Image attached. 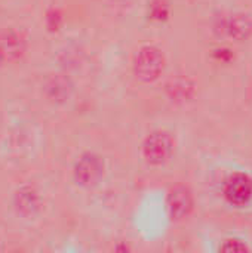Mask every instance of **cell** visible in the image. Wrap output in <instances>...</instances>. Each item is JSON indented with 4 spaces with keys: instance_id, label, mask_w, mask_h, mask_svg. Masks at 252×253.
Wrapping results in <instances>:
<instances>
[{
    "instance_id": "obj_1",
    "label": "cell",
    "mask_w": 252,
    "mask_h": 253,
    "mask_svg": "<svg viewBox=\"0 0 252 253\" xmlns=\"http://www.w3.org/2000/svg\"><path fill=\"white\" fill-rule=\"evenodd\" d=\"M160 213H169L168 205H166V197L160 205L156 200L154 193L144 194L141 197L140 203H137V208L134 212V227H135L137 233L143 234L146 239H150L154 234L156 227L159 224L157 218H154V216L160 215Z\"/></svg>"
},
{
    "instance_id": "obj_2",
    "label": "cell",
    "mask_w": 252,
    "mask_h": 253,
    "mask_svg": "<svg viewBox=\"0 0 252 253\" xmlns=\"http://www.w3.org/2000/svg\"><path fill=\"white\" fill-rule=\"evenodd\" d=\"M105 175V163L100 154L85 153L82 154L73 169V176L77 185L83 188L98 187Z\"/></svg>"
},
{
    "instance_id": "obj_3",
    "label": "cell",
    "mask_w": 252,
    "mask_h": 253,
    "mask_svg": "<svg viewBox=\"0 0 252 253\" xmlns=\"http://www.w3.org/2000/svg\"><path fill=\"white\" fill-rule=\"evenodd\" d=\"M165 67L163 53L156 46H143L135 52L134 56V73L135 77L141 82L156 80Z\"/></svg>"
},
{
    "instance_id": "obj_4",
    "label": "cell",
    "mask_w": 252,
    "mask_h": 253,
    "mask_svg": "<svg viewBox=\"0 0 252 253\" xmlns=\"http://www.w3.org/2000/svg\"><path fill=\"white\" fill-rule=\"evenodd\" d=\"M174 153V139L168 132L154 130L143 142V157L151 166L166 163Z\"/></svg>"
},
{
    "instance_id": "obj_5",
    "label": "cell",
    "mask_w": 252,
    "mask_h": 253,
    "mask_svg": "<svg viewBox=\"0 0 252 253\" xmlns=\"http://www.w3.org/2000/svg\"><path fill=\"white\" fill-rule=\"evenodd\" d=\"M227 202L236 208H242L252 200V176L247 172L236 170L224 181L223 188Z\"/></svg>"
},
{
    "instance_id": "obj_6",
    "label": "cell",
    "mask_w": 252,
    "mask_h": 253,
    "mask_svg": "<svg viewBox=\"0 0 252 253\" xmlns=\"http://www.w3.org/2000/svg\"><path fill=\"white\" fill-rule=\"evenodd\" d=\"M25 50V40L21 33L7 28L0 33V65L15 62Z\"/></svg>"
},
{
    "instance_id": "obj_7",
    "label": "cell",
    "mask_w": 252,
    "mask_h": 253,
    "mask_svg": "<svg viewBox=\"0 0 252 253\" xmlns=\"http://www.w3.org/2000/svg\"><path fill=\"white\" fill-rule=\"evenodd\" d=\"M166 205L169 211V216L172 219H184L190 215L193 209V197L192 193L186 187H177L166 196Z\"/></svg>"
},
{
    "instance_id": "obj_8",
    "label": "cell",
    "mask_w": 252,
    "mask_h": 253,
    "mask_svg": "<svg viewBox=\"0 0 252 253\" xmlns=\"http://www.w3.org/2000/svg\"><path fill=\"white\" fill-rule=\"evenodd\" d=\"M73 92V83L68 77L56 74L49 77L43 84V93L48 98V101L61 104L65 102Z\"/></svg>"
},
{
    "instance_id": "obj_9",
    "label": "cell",
    "mask_w": 252,
    "mask_h": 253,
    "mask_svg": "<svg viewBox=\"0 0 252 253\" xmlns=\"http://www.w3.org/2000/svg\"><path fill=\"white\" fill-rule=\"evenodd\" d=\"M221 25L226 34L236 42H244L252 34V19L247 13H233Z\"/></svg>"
},
{
    "instance_id": "obj_10",
    "label": "cell",
    "mask_w": 252,
    "mask_h": 253,
    "mask_svg": "<svg viewBox=\"0 0 252 253\" xmlns=\"http://www.w3.org/2000/svg\"><path fill=\"white\" fill-rule=\"evenodd\" d=\"M13 206L18 215L25 218L34 216L40 209L39 194L31 187H22L13 196Z\"/></svg>"
},
{
    "instance_id": "obj_11",
    "label": "cell",
    "mask_w": 252,
    "mask_h": 253,
    "mask_svg": "<svg viewBox=\"0 0 252 253\" xmlns=\"http://www.w3.org/2000/svg\"><path fill=\"white\" fill-rule=\"evenodd\" d=\"M218 251L220 252H248V251H251V248L248 246V243L244 239L227 237L220 243Z\"/></svg>"
}]
</instances>
